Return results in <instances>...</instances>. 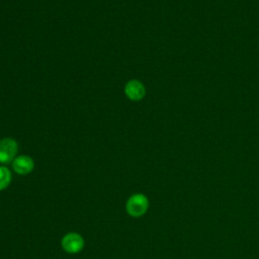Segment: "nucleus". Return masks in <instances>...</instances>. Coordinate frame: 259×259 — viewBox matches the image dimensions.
Wrapping results in <instances>:
<instances>
[{"mask_svg": "<svg viewBox=\"0 0 259 259\" xmlns=\"http://www.w3.org/2000/svg\"><path fill=\"white\" fill-rule=\"evenodd\" d=\"M149 208V199L143 193H135L130 196L125 203L126 212L133 218L144 215Z\"/></svg>", "mask_w": 259, "mask_h": 259, "instance_id": "nucleus-1", "label": "nucleus"}, {"mask_svg": "<svg viewBox=\"0 0 259 259\" xmlns=\"http://www.w3.org/2000/svg\"><path fill=\"white\" fill-rule=\"evenodd\" d=\"M61 245L65 252L69 254H76V253H79L84 248L85 242L83 237L80 234L71 232L66 234L62 238Z\"/></svg>", "mask_w": 259, "mask_h": 259, "instance_id": "nucleus-2", "label": "nucleus"}, {"mask_svg": "<svg viewBox=\"0 0 259 259\" xmlns=\"http://www.w3.org/2000/svg\"><path fill=\"white\" fill-rule=\"evenodd\" d=\"M18 151V144L11 138H4L0 140V163L8 164L16 158Z\"/></svg>", "mask_w": 259, "mask_h": 259, "instance_id": "nucleus-3", "label": "nucleus"}, {"mask_svg": "<svg viewBox=\"0 0 259 259\" xmlns=\"http://www.w3.org/2000/svg\"><path fill=\"white\" fill-rule=\"evenodd\" d=\"M125 95L133 101H139L146 95V88L139 80H131L124 87Z\"/></svg>", "mask_w": 259, "mask_h": 259, "instance_id": "nucleus-4", "label": "nucleus"}, {"mask_svg": "<svg viewBox=\"0 0 259 259\" xmlns=\"http://www.w3.org/2000/svg\"><path fill=\"white\" fill-rule=\"evenodd\" d=\"M34 162L33 160L26 155L17 156L12 161V168L15 173L19 175H26L33 170Z\"/></svg>", "mask_w": 259, "mask_h": 259, "instance_id": "nucleus-5", "label": "nucleus"}, {"mask_svg": "<svg viewBox=\"0 0 259 259\" xmlns=\"http://www.w3.org/2000/svg\"><path fill=\"white\" fill-rule=\"evenodd\" d=\"M11 182V172L5 166H0V190L9 186Z\"/></svg>", "mask_w": 259, "mask_h": 259, "instance_id": "nucleus-6", "label": "nucleus"}]
</instances>
